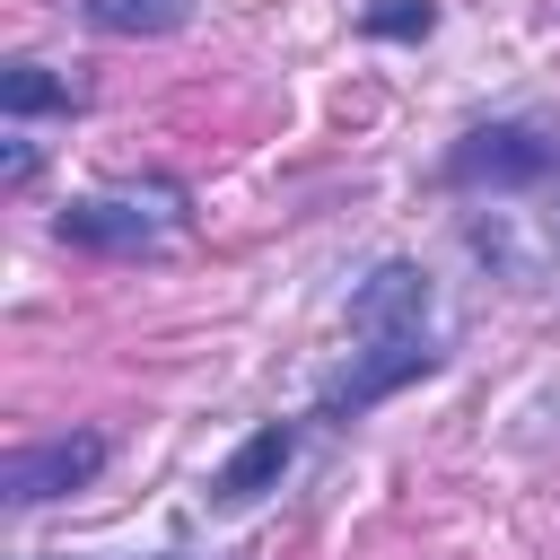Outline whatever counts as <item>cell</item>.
<instances>
[{
  "label": "cell",
  "instance_id": "6",
  "mask_svg": "<svg viewBox=\"0 0 560 560\" xmlns=\"http://www.w3.org/2000/svg\"><path fill=\"white\" fill-rule=\"evenodd\" d=\"M0 114L35 122V114H88V79L52 70V61H9L0 70Z\"/></svg>",
  "mask_w": 560,
  "mask_h": 560
},
{
  "label": "cell",
  "instance_id": "10",
  "mask_svg": "<svg viewBox=\"0 0 560 560\" xmlns=\"http://www.w3.org/2000/svg\"><path fill=\"white\" fill-rule=\"evenodd\" d=\"M44 560H61V551H44ZM158 560H228V551H158Z\"/></svg>",
  "mask_w": 560,
  "mask_h": 560
},
{
  "label": "cell",
  "instance_id": "5",
  "mask_svg": "<svg viewBox=\"0 0 560 560\" xmlns=\"http://www.w3.org/2000/svg\"><path fill=\"white\" fill-rule=\"evenodd\" d=\"M298 438H306L298 420H262L254 438H236V455L210 472L201 499H210V508H254V499H271V490L289 481V464H298Z\"/></svg>",
  "mask_w": 560,
  "mask_h": 560
},
{
  "label": "cell",
  "instance_id": "4",
  "mask_svg": "<svg viewBox=\"0 0 560 560\" xmlns=\"http://www.w3.org/2000/svg\"><path fill=\"white\" fill-rule=\"evenodd\" d=\"M105 455H114V438H105V429L35 438V446H18V455L0 464V499H9V508H52V499L88 490V481L105 472Z\"/></svg>",
  "mask_w": 560,
  "mask_h": 560
},
{
  "label": "cell",
  "instance_id": "9",
  "mask_svg": "<svg viewBox=\"0 0 560 560\" xmlns=\"http://www.w3.org/2000/svg\"><path fill=\"white\" fill-rule=\"evenodd\" d=\"M35 175H44V140H35L26 122H9V140H0V184H9V192H35Z\"/></svg>",
  "mask_w": 560,
  "mask_h": 560
},
{
  "label": "cell",
  "instance_id": "2",
  "mask_svg": "<svg viewBox=\"0 0 560 560\" xmlns=\"http://www.w3.org/2000/svg\"><path fill=\"white\" fill-rule=\"evenodd\" d=\"M192 228V184L184 175H122L105 192H79L52 210V236L79 254H158L166 236Z\"/></svg>",
  "mask_w": 560,
  "mask_h": 560
},
{
  "label": "cell",
  "instance_id": "8",
  "mask_svg": "<svg viewBox=\"0 0 560 560\" xmlns=\"http://www.w3.org/2000/svg\"><path fill=\"white\" fill-rule=\"evenodd\" d=\"M359 35L368 44H429L438 35V0H359Z\"/></svg>",
  "mask_w": 560,
  "mask_h": 560
},
{
  "label": "cell",
  "instance_id": "3",
  "mask_svg": "<svg viewBox=\"0 0 560 560\" xmlns=\"http://www.w3.org/2000/svg\"><path fill=\"white\" fill-rule=\"evenodd\" d=\"M560 175V131L551 122H525V114H499V122H472L446 140L438 158V184L446 192H534Z\"/></svg>",
  "mask_w": 560,
  "mask_h": 560
},
{
  "label": "cell",
  "instance_id": "1",
  "mask_svg": "<svg viewBox=\"0 0 560 560\" xmlns=\"http://www.w3.org/2000/svg\"><path fill=\"white\" fill-rule=\"evenodd\" d=\"M350 359L324 376L315 394V420L324 429H350L368 420L376 402H394L402 385L438 376V280L411 262V254H376L359 280H350Z\"/></svg>",
  "mask_w": 560,
  "mask_h": 560
},
{
  "label": "cell",
  "instance_id": "7",
  "mask_svg": "<svg viewBox=\"0 0 560 560\" xmlns=\"http://www.w3.org/2000/svg\"><path fill=\"white\" fill-rule=\"evenodd\" d=\"M79 18H88L96 35L158 44V35H184V26H192V0H79Z\"/></svg>",
  "mask_w": 560,
  "mask_h": 560
}]
</instances>
